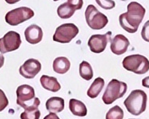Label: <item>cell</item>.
Here are the masks:
<instances>
[{"label": "cell", "instance_id": "6da1fadb", "mask_svg": "<svg viewBox=\"0 0 149 119\" xmlns=\"http://www.w3.org/2000/svg\"><path fill=\"white\" fill-rule=\"evenodd\" d=\"M145 9L140 3L132 2L127 6V12L119 16L121 27L129 33L137 31L145 15Z\"/></svg>", "mask_w": 149, "mask_h": 119}, {"label": "cell", "instance_id": "7a4b0ae2", "mask_svg": "<svg viewBox=\"0 0 149 119\" xmlns=\"http://www.w3.org/2000/svg\"><path fill=\"white\" fill-rule=\"evenodd\" d=\"M17 104L24 111L39 109L40 100L36 97L35 89L29 85H21L17 89Z\"/></svg>", "mask_w": 149, "mask_h": 119}, {"label": "cell", "instance_id": "3957f363", "mask_svg": "<svg viewBox=\"0 0 149 119\" xmlns=\"http://www.w3.org/2000/svg\"><path fill=\"white\" fill-rule=\"evenodd\" d=\"M147 100L148 96L145 92L141 89H135L124 100V105L129 113L138 116L146 110Z\"/></svg>", "mask_w": 149, "mask_h": 119}, {"label": "cell", "instance_id": "277c9868", "mask_svg": "<svg viewBox=\"0 0 149 119\" xmlns=\"http://www.w3.org/2000/svg\"><path fill=\"white\" fill-rule=\"evenodd\" d=\"M123 66L129 71L136 75H144L149 71V60L142 55H130L123 59Z\"/></svg>", "mask_w": 149, "mask_h": 119}, {"label": "cell", "instance_id": "5b68a950", "mask_svg": "<svg viewBox=\"0 0 149 119\" xmlns=\"http://www.w3.org/2000/svg\"><path fill=\"white\" fill-rule=\"evenodd\" d=\"M127 91V85L123 82L112 79L109 82L102 96V100L107 105L111 104L119 98H122Z\"/></svg>", "mask_w": 149, "mask_h": 119}, {"label": "cell", "instance_id": "8992f818", "mask_svg": "<svg viewBox=\"0 0 149 119\" xmlns=\"http://www.w3.org/2000/svg\"><path fill=\"white\" fill-rule=\"evenodd\" d=\"M85 17L88 26L93 30L103 29L108 23V17L100 13L93 5L88 6L86 10Z\"/></svg>", "mask_w": 149, "mask_h": 119}, {"label": "cell", "instance_id": "52a82bcc", "mask_svg": "<svg viewBox=\"0 0 149 119\" xmlns=\"http://www.w3.org/2000/svg\"><path fill=\"white\" fill-rule=\"evenodd\" d=\"M35 15L34 11L29 7L16 8L9 11L5 16L6 22L11 26H17L24 21H28Z\"/></svg>", "mask_w": 149, "mask_h": 119}, {"label": "cell", "instance_id": "ba28073f", "mask_svg": "<svg viewBox=\"0 0 149 119\" xmlns=\"http://www.w3.org/2000/svg\"><path fill=\"white\" fill-rule=\"evenodd\" d=\"M79 34V28L74 24H64L57 28L53 39L60 43H69Z\"/></svg>", "mask_w": 149, "mask_h": 119}, {"label": "cell", "instance_id": "9c48e42d", "mask_svg": "<svg viewBox=\"0 0 149 119\" xmlns=\"http://www.w3.org/2000/svg\"><path fill=\"white\" fill-rule=\"evenodd\" d=\"M21 44V35L16 31H8L3 38L0 39V53H6L13 52L19 49Z\"/></svg>", "mask_w": 149, "mask_h": 119}, {"label": "cell", "instance_id": "30bf717a", "mask_svg": "<svg viewBox=\"0 0 149 119\" xmlns=\"http://www.w3.org/2000/svg\"><path fill=\"white\" fill-rule=\"evenodd\" d=\"M111 38V32L108 31L104 35H93L88 41V46L91 52L100 53L105 50L108 42Z\"/></svg>", "mask_w": 149, "mask_h": 119}, {"label": "cell", "instance_id": "8fae6325", "mask_svg": "<svg viewBox=\"0 0 149 119\" xmlns=\"http://www.w3.org/2000/svg\"><path fill=\"white\" fill-rule=\"evenodd\" d=\"M42 65L38 59H29L21 65L19 72L22 77L28 79H31L38 75L41 71Z\"/></svg>", "mask_w": 149, "mask_h": 119}, {"label": "cell", "instance_id": "7c38bea8", "mask_svg": "<svg viewBox=\"0 0 149 119\" xmlns=\"http://www.w3.org/2000/svg\"><path fill=\"white\" fill-rule=\"evenodd\" d=\"M130 41L123 35H117L111 40V50L116 55H123L127 51Z\"/></svg>", "mask_w": 149, "mask_h": 119}, {"label": "cell", "instance_id": "4fadbf2b", "mask_svg": "<svg viewBox=\"0 0 149 119\" xmlns=\"http://www.w3.org/2000/svg\"><path fill=\"white\" fill-rule=\"evenodd\" d=\"M24 36L26 41L30 44H38L42 39L43 32L39 26L36 24H31L25 29Z\"/></svg>", "mask_w": 149, "mask_h": 119}, {"label": "cell", "instance_id": "5bb4252c", "mask_svg": "<svg viewBox=\"0 0 149 119\" xmlns=\"http://www.w3.org/2000/svg\"><path fill=\"white\" fill-rule=\"evenodd\" d=\"M46 107L49 113H60L64 108V100L61 97H50L46 101Z\"/></svg>", "mask_w": 149, "mask_h": 119}, {"label": "cell", "instance_id": "9a60e30c", "mask_svg": "<svg viewBox=\"0 0 149 119\" xmlns=\"http://www.w3.org/2000/svg\"><path fill=\"white\" fill-rule=\"evenodd\" d=\"M40 82L42 86L45 89L53 93H56L61 89V84L57 79L54 77L47 76V75H42L40 78Z\"/></svg>", "mask_w": 149, "mask_h": 119}, {"label": "cell", "instance_id": "2e32d148", "mask_svg": "<svg viewBox=\"0 0 149 119\" xmlns=\"http://www.w3.org/2000/svg\"><path fill=\"white\" fill-rule=\"evenodd\" d=\"M70 67H71V63L67 57H57L53 63L54 71L60 75H64L67 73L69 71Z\"/></svg>", "mask_w": 149, "mask_h": 119}, {"label": "cell", "instance_id": "e0dca14e", "mask_svg": "<svg viewBox=\"0 0 149 119\" xmlns=\"http://www.w3.org/2000/svg\"><path fill=\"white\" fill-rule=\"evenodd\" d=\"M69 110L75 116L84 117L87 114V109L85 104L76 99H71L69 100Z\"/></svg>", "mask_w": 149, "mask_h": 119}, {"label": "cell", "instance_id": "ac0fdd59", "mask_svg": "<svg viewBox=\"0 0 149 119\" xmlns=\"http://www.w3.org/2000/svg\"><path fill=\"white\" fill-rule=\"evenodd\" d=\"M104 86V80L102 78H97L87 91V95L92 99L97 98Z\"/></svg>", "mask_w": 149, "mask_h": 119}, {"label": "cell", "instance_id": "d6986e66", "mask_svg": "<svg viewBox=\"0 0 149 119\" xmlns=\"http://www.w3.org/2000/svg\"><path fill=\"white\" fill-rule=\"evenodd\" d=\"M74 11L75 10L72 6L68 3H64L57 8V15L62 19H68L73 16Z\"/></svg>", "mask_w": 149, "mask_h": 119}, {"label": "cell", "instance_id": "ffe728a7", "mask_svg": "<svg viewBox=\"0 0 149 119\" xmlns=\"http://www.w3.org/2000/svg\"><path fill=\"white\" fill-rule=\"evenodd\" d=\"M79 75L83 79L86 81L91 80L93 77V71L90 63L83 60L79 64Z\"/></svg>", "mask_w": 149, "mask_h": 119}, {"label": "cell", "instance_id": "44dd1931", "mask_svg": "<svg viewBox=\"0 0 149 119\" xmlns=\"http://www.w3.org/2000/svg\"><path fill=\"white\" fill-rule=\"evenodd\" d=\"M123 111L118 105L111 107L106 114V119H123Z\"/></svg>", "mask_w": 149, "mask_h": 119}, {"label": "cell", "instance_id": "7402d4cb", "mask_svg": "<svg viewBox=\"0 0 149 119\" xmlns=\"http://www.w3.org/2000/svg\"><path fill=\"white\" fill-rule=\"evenodd\" d=\"M41 113L39 109L27 110L21 114V119H39Z\"/></svg>", "mask_w": 149, "mask_h": 119}, {"label": "cell", "instance_id": "603a6c76", "mask_svg": "<svg viewBox=\"0 0 149 119\" xmlns=\"http://www.w3.org/2000/svg\"><path fill=\"white\" fill-rule=\"evenodd\" d=\"M96 3L104 10H111L116 6V3L113 0H96Z\"/></svg>", "mask_w": 149, "mask_h": 119}, {"label": "cell", "instance_id": "cb8c5ba5", "mask_svg": "<svg viewBox=\"0 0 149 119\" xmlns=\"http://www.w3.org/2000/svg\"><path fill=\"white\" fill-rule=\"evenodd\" d=\"M8 104H9V100L6 96L5 93L2 89H0V112L3 111L8 106Z\"/></svg>", "mask_w": 149, "mask_h": 119}, {"label": "cell", "instance_id": "d4e9b609", "mask_svg": "<svg viewBox=\"0 0 149 119\" xmlns=\"http://www.w3.org/2000/svg\"><path fill=\"white\" fill-rule=\"evenodd\" d=\"M141 37L144 41L149 42V21H148L142 28Z\"/></svg>", "mask_w": 149, "mask_h": 119}, {"label": "cell", "instance_id": "484cf974", "mask_svg": "<svg viewBox=\"0 0 149 119\" xmlns=\"http://www.w3.org/2000/svg\"><path fill=\"white\" fill-rule=\"evenodd\" d=\"M67 3L72 6L75 10L82 9L83 6V0H68Z\"/></svg>", "mask_w": 149, "mask_h": 119}, {"label": "cell", "instance_id": "4316f807", "mask_svg": "<svg viewBox=\"0 0 149 119\" xmlns=\"http://www.w3.org/2000/svg\"><path fill=\"white\" fill-rule=\"evenodd\" d=\"M43 119H60V118L55 113H49Z\"/></svg>", "mask_w": 149, "mask_h": 119}, {"label": "cell", "instance_id": "83f0119b", "mask_svg": "<svg viewBox=\"0 0 149 119\" xmlns=\"http://www.w3.org/2000/svg\"><path fill=\"white\" fill-rule=\"evenodd\" d=\"M142 86L145 87V88L149 89V76L144 78L143 80H142Z\"/></svg>", "mask_w": 149, "mask_h": 119}, {"label": "cell", "instance_id": "f1b7e54d", "mask_svg": "<svg viewBox=\"0 0 149 119\" xmlns=\"http://www.w3.org/2000/svg\"><path fill=\"white\" fill-rule=\"evenodd\" d=\"M4 60H5L4 57L2 54H0V68L3 67V64H4Z\"/></svg>", "mask_w": 149, "mask_h": 119}, {"label": "cell", "instance_id": "f546056e", "mask_svg": "<svg viewBox=\"0 0 149 119\" xmlns=\"http://www.w3.org/2000/svg\"><path fill=\"white\" fill-rule=\"evenodd\" d=\"M5 1L8 3V4H15V3H18V2L21 1V0H5Z\"/></svg>", "mask_w": 149, "mask_h": 119}, {"label": "cell", "instance_id": "4dcf8cb0", "mask_svg": "<svg viewBox=\"0 0 149 119\" xmlns=\"http://www.w3.org/2000/svg\"><path fill=\"white\" fill-rule=\"evenodd\" d=\"M54 1H55V2H57V1H59V0H54Z\"/></svg>", "mask_w": 149, "mask_h": 119}, {"label": "cell", "instance_id": "1f68e13d", "mask_svg": "<svg viewBox=\"0 0 149 119\" xmlns=\"http://www.w3.org/2000/svg\"><path fill=\"white\" fill-rule=\"evenodd\" d=\"M130 119H135V118H130Z\"/></svg>", "mask_w": 149, "mask_h": 119}]
</instances>
